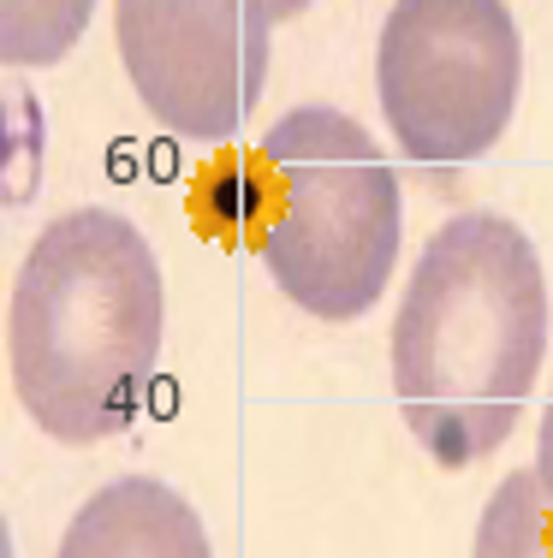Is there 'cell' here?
Instances as JSON below:
<instances>
[{
  "instance_id": "cell-10",
  "label": "cell",
  "mask_w": 553,
  "mask_h": 558,
  "mask_svg": "<svg viewBox=\"0 0 553 558\" xmlns=\"http://www.w3.org/2000/svg\"><path fill=\"white\" fill-rule=\"evenodd\" d=\"M250 12H256L262 24H286V19H298V12H310V0H250Z\"/></svg>"
},
{
  "instance_id": "cell-9",
  "label": "cell",
  "mask_w": 553,
  "mask_h": 558,
  "mask_svg": "<svg viewBox=\"0 0 553 558\" xmlns=\"http://www.w3.org/2000/svg\"><path fill=\"white\" fill-rule=\"evenodd\" d=\"M536 475H542L548 494H553V392H548V410H542V428H536Z\"/></svg>"
},
{
  "instance_id": "cell-5",
  "label": "cell",
  "mask_w": 553,
  "mask_h": 558,
  "mask_svg": "<svg viewBox=\"0 0 553 558\" xmlns=\"http://www.w3.org/2000/svg\"><path fill=\"white\" fill-rule=\"evenodd\" d=\"M113 43L137 101L184 143H227L268 84V24L250 0H120Z\"/></svg>"
},
{
  "instance_id": "cell-3",
  "label": "cell",
  "mask_w": 553,
  "mask_h": 558,
  "mask_svg": "<svg viewBox=\"0 0 553 558\" xmlns=\"http://www.w3.org/2000/svg\"><path fill=\"white\" fill-rule=\"evenodd\" d=\"M405 203L393 161L351 113L292 108L256 149V250L315 322H358L399 268Z\"/></svg>"
},
{
  "instance_id": "cell-2",
  "label": "cell",
  "mask_w": 553,
  "mask_h": 558,
  "mask_svg": "<svg viewBox=\"0 0 553 558\" xmlns=\"http://www.w3.org/2000/svg\"><path fill=\"white\" fill-rule=\"evenodd\" d=\"M161 333V262L125 215L72 208L36 232L7 298V375L48 440L125 434L149 398Z\"/></svg>"
},
{
  "instance_id": "cell-4",
  "label": "cell",
  "mask_w": 553,
  "mask_h": 558,
  "mask_svg": "<svg viewBox=\"0 0 553 558\" xmlns=\"http://www.w3.org/2000/svg\"><path fill=\"white\" fill-rule=\"evenodd\" d=\"M524 43L506 0H393L375 43L381 119L417 167L482 161L512 125Z\"/></svg>"
},
{
  "instance_id": "cell-8",
  "label": "cell",
  "mask_w": 553,
  "mask_h": 558,
  "mask_svg": "<svg viewBox=\"0 0 553 558\" xmlns=\"http://www.w3.org/2000/svg\"><path fill=\"white\" fill-rule=\"evenodd\" d=\"M96 0H0V60L7 65H60L89 31Z\"/></svg>"
},
{
  "instance_id": "cell-1",
  "label": "cell",
  "mask_w": 553,
  "mask_h": 558,
  "mask_svg": "<svg viewBox=\"0 0 553 558\" xmlns=\"http://www.w3.org/2000/svg\"><path fill=\"white\" fill-rule=\"evenodd\" d=\"M548 315V268L518 220L470 208L423 244L393 322V398L434 463L465 470L512 440Z\"/></svg>"
},
{
  "instance_id": "cell-6",
  "label": "cell",
  "mask_w": 553,
  "mask_h": 558,
  "mask_svg": "<svg viewBox=\"0 0 553 558\" xmlns=\"http://www.w3.org/2000/svg\"><path fill=\"white\" fill-rule=\"evenodd\" d=\"M55 558H215V547L179 487L120 475L77 505Z\"/></svg>"
},
{
  "instance_id": "cell-7",
  "label": "cell",
  "mask_w": 553,
  "mask_h": 558,
  "mask_svg": "<svg viewBox=\"0 0 553 558\" xmlns=\"http://www.w3.org/2000/svg\"><path fill=\"white\" fill-rule=\"evenodd\" d=\"M470 558H553V494L536 475V463L500 475V487L477 517Z\"/></svg>"
}]
</instances>
